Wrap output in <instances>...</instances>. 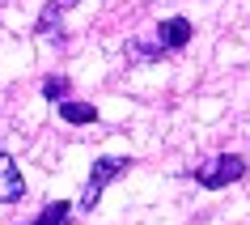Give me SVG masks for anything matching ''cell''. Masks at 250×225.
I'll return each instance as SVG.
<instances>
[{
    "label": "cell",
    "mask_w": 250,
    "mask_h": 225,
    "mask_svg": "<svg viewBox=\"0 0 250 225\" xmlns=\"http://www.w3.org/2000/svg\"><path fill=\"white\" fill-rule=\"evenodd\" d=\"M123 170H132V161L127 158H98L93 161V170H89V179H85V191H81V208L85 212H93L98 208V200H102V191L110 183H115Z\"/></svg>",
    "instance_id": "6da1fadb"
},
{
    "label": "cell",
    "mask_w": 250,
    "mask_h": 225,
    "mask_svg": "<svg viewBox=\"0 0 250 225\" xmlns=\"http://www.w3.org/2000/svg\"><path fill=\"white\" fill-rule=\"evenodd\" d=\"M246 174V158H237V153H221V158H212L204 170H195L199 187H208V191H221V187L237 183Z\"/></svg>",
    "instance_id": "7a4b0ae2"
},
{
    "label": "cell",
    "mask_w": 250,
    "mask_h": 225,
    "mask_svg": "<svg viewBox=\"0 0 250 225\" xmlns=\"http://www.w3.org/2000/svg\"><path fill=\"white\" fill-rule=\"evenodd\" d=\"M26 196V183H21V170H17V161L0 149V204H13V200Z\"/></svg>",
    "instance_id": "3957f363"
},
{
    "label": "cell",
    "mask_w": 250,
    "mask_h": 225,
    "mask_svg": "<svg viewBox=\"0 0 250 225\" xmlns=\"http://www.w3.org/2000/svg\"><path fill=\"white\" fill-rule=\"evenodd\" d=\"M187 43H191V22H187V17H166L157 26V47L161 51H178Z\"/></svg>",
    "instance_id": "277c9868"
},
{
    "label": "cell",
    "mask_w": 250,
    "mask_h": 225,
    "mask_svg": "<svg viewBox=\"0 0 250 225\" xmlns=\"http://www.w3.org/2000/svg\"><path fill=\"white\" fill-rule=\"evenodd\" d=\"M60 119L64 123H93L98 111H93L89 102H72V98H68V102H60Z\"/></svg>",
    "instance_id": "5b68a950"
},
{
    "label": "cell",
    "mask_w": 250,
    "mask_h": 225,
    "mask_svg": "<svg viewBox=\"0 0 250 225\" xmlns=\"http://www.w3.org/2000/svg\"><path fill=\"white\" fill-rule=\"evenodd\" d=\"M77 0H51L47 9H42V17H39V34H55V22H60V13H68Z\"/></svg>",
    "instance_id": "8992f818"
},
{
    "label": "cell",
    "mask_w": 250,
    "mask_h": 225,
    "mask_svg": "<svg viewBox=\"0 0 250 225\" xmlns=\"http://www.w3.org/2000/svg\"><path fill=\"white\" fill-rule=\"evenodd\" d=\"M68 217H72V208H68L64 200H55V204H47L30 225H68Z\"/></svg>",
    "instance_id": "52a82bcc"
},
{
    "label": "cell",
    "mask_w": 250,
    "mask_h": 225,
    "mask_svg": "<svg viewBox=\"0 0 250 225\" xmlns=\"http://www.w3.org/2000/svg\"><path fill=\"white\" fill-rule=\"evenodd\" d=\"M42 93H47L55 106L68 102V81H64V77H47V81H42Z\"/></svg>",
    "instance_id": "ba28073f"
}]
</instances>
